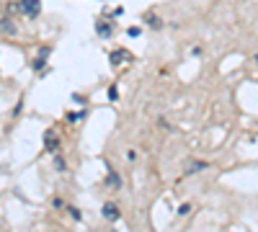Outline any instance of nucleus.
Here are the masks:
<instances>
[{
    "mask_svg": "<svg viewBox=\"0 0 258 232\" xmlns=\"http://www.w3.org/2000/svg\"><path fill=\"white\" fill-rule=\"evenodd\" d=\"M39 8H41V0H16L13 3V10H21L26 15H36Z\"/></svg>",
    "mask_w": 258,
    "mask_h": 232,
    "instance_id": "1",
    "label": "nucleus"
},
{
    "mask_svg": "<svg viewBox=\"0 0 258 232\" xmlns=\"http://www.w3.org/2000/svg\"><path fill=\"white\" fill-rule=\"evenodd\" d=\"M121 62H132V54L127 49H116L111 54V65H121Z\"/></svg>",
    "mask_w": 258,
    "mask_h": 232,
    "instance_id": "2",
    "label": "nucleus"
},
{
    "mask_svg": "<svg viewBox=\"0 0 258 232\" xmlns=\"http://www.w3.org/2000/svg\"><path fill=\"white\" fill-rule=\"evenodd\" d=\"M44 142H47V150H49V152H54V150L59 147V137H57V134L49 129L47 134H44Z\"/></svg>",
    "mask_w": 258,
    "mask_h": 232,
    "instance_id": "3",
    "label": "nucleus"
},
{
    "mask_svg": "<svg viewBox=\"0 0 258 232\" xmlns=\"http://www.w3.org/2000/svg\"><path fill=\"white\" fill-rule=\"evenodd\" d=\"M103 217L109 222H116L119 220V209H116V204H103Z\"/></svg>",
    "mask_w": 258,
    "mask_h": 232,
    "instance_id": "4",
    "label": "nucleus"
},
{
    "mask_svg": "<svg viewBox=\"0 0 258 232\" xmlns=\"http://www.w3.org/2000/svg\"><path fill=\"white\" fill-rule=\"evenodd\" d=\"M0 31H3V34H10V36H13V34H16V31H18V28L13 26V21L3 18V21H0Z\"/></svg>",
    "mask_w": 258,
    "mask_h": 232,
    "instance_id": "5",
    "label": "nucleus"
},
{
    "mask_svg": "<svg viewBox=\"0 0 258 232\" xmlns=\"http://www.w3.org/2000/svg\"><path fill=\"white\" fill-rule=\"evenodd\" d=\"M96 31H98L101 36H111V26H109V23H103V21L96 26Z\"/></svg>",
    "mask_w": 258,
    "mask_h": 232,
    "instance_id": "6",
    "label": "nucleus"
},
{
    "mask_svg": "<svg viewBox=\"0 0 258 232\" xmlns=\"http://www.w3.org/2000/svg\"><path fill=\"white\" fill-rule=\"evenodd\" d=\"M204 168H207V163H191L186 168V173H199V170H204Z\"/></svg>",
    "mask_w": 258,
    "mask_h": 232,
    "instance_id": "7",
    "label": "nucleus"
},
{
    "mask_svg": "<svg viewBox=\"0 0 258 232\" xmlns=\"http://www.w3.org/2000/svg\"><path fill=\"white\" fill-rule=\"evenodd\" d=\"M109 186H111V189H119V176H116V173L109 176Z\"/></svg>",
    "mask_w": 258,
    "mask_h": 232,
    "instance_id": "8",
    "label": "nucleus"
},
{
    "mask_svg": "<svg viewBox=\"0 0 258 232\" xmlns=\"http://www.w3.org/2000/svg\"><path fill=\"white\" fill-rule=\"evenodd\" d=\"M147 21H150V26H155V28H158V26H160V21H158V18H155V15H147Z\"/></svg>",
    "mask_w": 258,
    "mask_h": 232,
    "instance_id": "9",
    "label": "nucleus"
},
{
    "mask_svg": "<svg viewBox=\"0 0 258 232\" xmlns=\"http://www.w3.org/2000/svg\"><path fill=\"white\" fill-rule=\"evenodd\" d=\"M191 212V207L189 204H184V207H178V214H189Z\"/></svg>",
    "mask_w": 258,
    "mask_h": 232,
    "instance_id": "10",
    "label": "nucleus"
}]
</instances>
